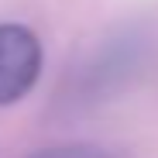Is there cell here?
<instances>
[{"label": "cell", "mask_w": 158, "mask_h": 158, "mask_svg": "<svg viewBox=\"0 0 158 158\" xmlns=\"http://www.w3.org/2000/svg\"><path fill=\"white\" fill-rule=\"evenodd\" d=\"M45 65V48L41 38L17 21H4L0 24V107L24 100Z\"/></svg>", "instance_id": "obj_1"}, {"label": "cell", "mask_w": 158, "mask_h": 158, "mask_svg": "<svg viewBox=\"0 0 158 158\" xmlns=\"http://www.w3.org/2000/svg\"><path fill=\"white\" fill-rule=\"evenodd\" d=\"M24 158H127V155L103 148V144H93V141H69V144H52V148L31 151Z\"/></svg>", "instance_id": "obj_2"}]
</instances>
